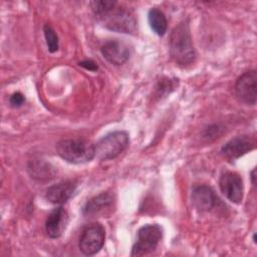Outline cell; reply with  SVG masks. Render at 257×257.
I'll return each mask as SVG.
<instances>
[{
    "mask_svg": "<svg viewBox=\"0 0 257 257\" xmlns=\"http://www.w3.org/2000/svg\"><path fill=\"white\" fill-rule=\"evenodd\" d=\"M53 169L54 168L43 161H31L28 167L32 178L38 180H49L53 178Z\"/></svg>",
    "mask_w": 257,
    "mask_h": 257,
    "instance_id": "cell-16",
    "label": "cell"
},
{
    "mask_svg": "<svg viewBox=\"0 0 257 257\" xmlns=\"http://www.w3.org/2000/svg\"><path fill=\"white\" fill-rule=\"evenodd\" d=\"M9 101H10V104L14 107H19L21 106L24 101H25V97L24 95L21 93V92H15L13 93L10 98H9Z\"/></svg>",
    "mask_w": 257,
    "mask_h": 257,
    "instance_id": "cell-19",
    "label": "cell"
},
{
    "mask_svg": "<svg viewBox=\"0 0 257 257\" xmlns=\"http://www.w3.org/2000/svg\"><path fill=\"white\" fill-rule=\"evenodd\" d=\"M105 230L98 224H91L83 229L79 237V250L87 256L94 255L100 251L104 244Z\"/></svg>",
    "mask_w": 257,
    "mask_h": 257,
    "instance_id": "cell-6",
    "label": "cell"
},
{
    "mask_svg": "<svg viewBox=\"0 0 257 257\" xmlns=\"http://www.w3.org/2000/svg\"><path fill=\"white\" fill-rule=\"evenodd\" d=\"M163 236V229L158 224L141 227L137 234V241L132 249V256H144L153 252Z\"/></svg>",
    "mask_w": 257,
    "mask_h": 257,
    "instance_id": "cell-5",
    "label": "cell"
},
{
    "mask_svg": "<svg viewBox=\"0 0 257 257\" xmlns=\"http://www.w3.org/2000/svg\"><path fill=\"white\" fill-rule=\"evenodd\" d=\"M253 242H254L255 244H256V242H257V241H256V233L253 234Z\"/></svg>",
    "mask_w": 257,
    "mask_h": 257,
    "instance_id": "cell-22",
    "label": "cell"
},
{
    "mask_svg": "<svg viewBox=\"0 0 257 257\" xmlns=\"http://www.w3.org/2000/svg\"><path fill=\"white\" fill-rule=\"evenodd\" d=\"M223 195L232 203L240 204L243 199V181L235 172L224 173L219 181Z\"/></svg>",
    "mask_w": 257,
    "mask_h": 257,
    "instance_id": "cell-9",
    "label": "cell"
},
{
    "mask_svg": "<svg viewBox=\"0 0 257 257\" xmlns=\"http://www.w3.org/2000/svg\"><path fill=\"white\" fill-rule=\"evenodd\" d=\"M193 206L201 212H207L214 208L216 205L217 197L212 188L206 185L194 187L191 195Z\"/></svg>",
    "mask_w": 257,
    "mask_h": 257,
    "instance_id": "cell-14",
    "label": "cell"
},
{
    "mask_svg": "<svg viewBox=\"0 0 257 257\" xmlns=\"http://www.w3.org/2000/svg\"><path fill=\"white\" fill-rule=\"evenodd\" d=\"M175 87V84L174 82L171 80V79H164V80H161L159 82V85L157 87V91H158V95H162L164 93H170L171 90H173Z\"/></svg>",
    "mask_w": 257,
    "mask_h": 257,
    "instance_id": "cell-18",
    "label": "cell"
},
{
    "mask_svg": "<svg viewBox=\"0 0 257 257\" xmlns=\"http://www.w3.org/2000/svg\"><path fill=\"white\" fill-rule=\"evenodd\" d=\"M170 54L179 65H189L196 57L189 24L187 21L179 23L171 32L169 40Z\"/></svg>",
    "mask_w": 257,
    "mask_h": 257,
    "instance_id": "cell-2",
    "label": "cell"
},
{
    "mask_svg": "<svg viewBox=\"0 0 257 257\" xmlns=\"http://www.w3.org/2000/svg\"><path fill=\"white\" fill-rule=\"evenodd\" d=\"M255 148V141L246 135L238 136L227 142L221 149L222 155L229 161H234Z\"/></svg>",
    "mask_w": 257,
    "mask_h": 257,
    "instance_id": "cell-10",
    "label": "cell"
},
{
    "mask_svg": "<svg viewBox=\"0 0 257 257\" xmlns=\"http://www.w3.org/2000/svg\"><path fill=\"white\" fill-rule=\"evenodd\" d=\"M235 95L240 102L247 105H255L257 98V73L256 70L244 72L236 81Z\"/></svg>",
    "mask_w": 257,
    "mask_h": 257,
    "instance_id": "cell-7",
    "label": "cell"
},
{
    "mask_svg": "<svg viewBox=\"0 0 257 257\" xmlns=\"http://www.w3.org/2000/svg\"><path fill=\"white\" fill-rule=\"evenodd\" d=\"M92 12L103 25L116 32L134 33L137 28V20L133 12L124 7H118L115 1H92Z\"/></svg>",
    "mask_w": 257,
    "mask_h": 257,
    "instance_id": "cell-1",
    "label": "cell"
},
{
    "mask_svg": "<svg viewBox=\"0 0 257 257\" xmlns=\"http://www.w3.org/2000/svg\"><path fill=\"white\" fill-rule=\"evenodd\" d=\"M79 65L82 66L83 68L87 69V70H90V71H95V70H97V64H96L94 61L90 60V59L80 61V62H79Z\"/></svg>",
    "mask_w": 257,
    "mask_h": 257,
    "instance_id": "cell-20",
    "label": "cell"
},
{
    "mask_svg": "<svg viewBox=\"0 0 257 257\" xmlns=\"http://www.w3.org/2000/svg\"><path fill=\"white\" fill-rule=\"evenodd\" d=\"M57 154L68 163L83 164L95 157V148L89 141L83 139L61 140L56 145Z\"/></svg>",
    "mask_w": 257,
    "mask_h": 257,
    "instance_id": "cell-3",
    "label": "cell"
},
{
    "mask_svg": "<svg viewBox=\"0 0 257 257\" xmlns=\"http://www.w3.org/2000/svg\"><path fill=\"white\" fill-rule=\"evenodd\" d=\"M68 223V214L62 207L53 209L45 222V231L52 239L59 238L64 232Z\"/></svg>",
    "mask_w": 257,
    "mask_h": 257,
    "instance_id": "cell-12",
    "label": "cell"
},
{
    "mask_svg": "<svg viewBox=\"0 0 257 257\" xmlns=\"http://www.w3.org/2000/svg\"><path fill=\"white\" fill-rule=\"evenodd\" d=\"M128 135L123 131H115L105 135L94 146L95 157L100 161H108L119 156L128 146Z\"/></svg>",
    "mask_w": 257,
    "mask_h": 257,
    "instance_id": "cell-4",
    "label": "cell"
},
{
    "mask_svg": "<svg viewBox=\"0 0 257 257\" xmlns=\"http://www.w3.org/2000/svg\"><path fill=\"white\" fill-rule=\"evenodd\" d=\"M114 206V196L108 192H103L87 201L83 208V215L91 218L107 216L113 211Z\"/></svg>",
    "mask_w": 257,
    "mask_h": 257,
    "instance_id": "cell-8",
    "label": "cell"
},
{
    "mask_svg": "<svg viewBox=\"0 0 257 257\" xmlns=\"http://www.w3.org/2000/svg\"><path fill=\"white\" fill-rule=\"evenodd\" d=\"M76 184L73 181H62L47 188L45 198L53 204L61 205L67 202L74 194Z\"/></svg>",
    "mask_w": 257,
    "mask_h": 257,
    "instance_id": "cell-13",
    "label": "cell"
},
{
    "mask_svg": "<svg viewBox=\"0 0 257 257\" xmlns=\"http://www.w3.org/2000/svg\"><path fill=\"white\" fill-rule=\"evenodd\" d=\"M255 172H256V170L255 169H253L252 170V172H251V180H252V184L253 185H255Z\"/></svg>",
    "mask_w": 257,
    "mask_h": 257,
    "instance_id": "cell-21",
    "label": "cell"
},
{
    "mask_svg": "<svg viewBox=\"0 0 257 257\" xmlns=\"http://www.w3.org/2000/svg\"><path fill=\"white\" fill-rule=\"evenodd\" d=\"M43 32H44V37H45L46 45H47L49 52H51V53L56 52L58 49V37H57L56 32L49 24L44 25Z\"/></svg>",
    "mask_w": 257,
    "mask_h": 257,
    "instance_id": "cell-17",
    "label": "cell"
},
{
    "mask_svg": "<svg viewBox=\"0 0 257 257\" xmlns=\"http://www.w3.org/2000/svg\"><path fill=\"white\" fill-rule=\"evenodd\" d=\"M148 20L152 30L159 36H163L167 32L168 21L164 12L158 8H152L148 14Z\"/></svg>",
    "mask_w": 257,
    "mask_h": 257,
    "instance_id": "cell-15",
    "label": "cell"
},
{
    "mask_svg": "<svg viewBox=\"0 0 257 257\" xmlns=\"http://www.w3.org/2000/svg\"><path fill=\"white\" fill-rule=\"evenodd\" d=\"M101 53L108 62L114 65L123 64L130 57L128 47L117 39L104 42L101 46Z\"/></svg>",
    "mask_w": 257,
    "mask_h": 257,
    "instance_id": "cell-11",
    "label": "cell"
}]
</instances>
